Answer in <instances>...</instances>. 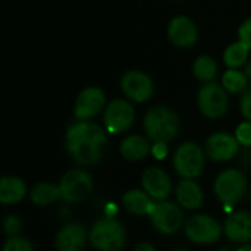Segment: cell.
Here are the masks:
<instances>
[{"instance_id":"obj_1","label":"cell","mask_w":251,"mask_h":251,"mask_svg":"<svg viewBox=\"0 0 251 251\" xmlns=\"http://www.w3.org/2000/svg\"><path fill=\"white\" fill-rule=\"evenodd\" d=\"M106 132L90 121L74 122L66 132L68 154L81 166L96 165L106 149Z\"/></svg>"},{"instance_id":"obj_2","label":"cell","mask_w":251,"mask_h":251,"mask_svg":"<svg viewBox=\"0 0 251 251\" xmlns=\"http://www.w3.org/2000/svg\"><path fill=\"white\" fill-rule=\"evenodd\" d=\"M181 122L178 115L165 106L149 110L144 116V131L153 143H169L179 134Z\"/></svg>"},{"instance_id":"obj_3","label":"cell","mask_w":251,"mask_h":251,"mask_svg":"<svg viewBox=\"0 0 251 251\" xmlns=\"http://www.w3.org/2000/svg\"><path fill=\"white\" fill-rule=\"evenodd\" d=\"M88 240L99 251H119L125 246L126 232L118 219L103 218L91 226Z\"/></svg>"},{"instance_id":"obj_4","label":"cell","mask_w":251,"mask_h":251,"mask_svg":"<svg viewBox=\"0 0 251 251\" xmlns=\"http://www.w3.org/2000/svg\"><path fill=\"white\" fill-rule=\"evenodd\" d=\"M213 188L218 200L225 206L226 212H229L246 193V178L237 169H226L218 175Z\"/></svg>"},{"instance_id":"obj_5","label":"cell","mask_w":251,"mask_h":251,"mask_svg":"<svg viewBox=\"0 0 251 251\" xmlns=\"http://www.w3.org/2000/svg\"><path fill=\"white\" fill-rule=\"evenodd\" d=\"M204 166V153L201 147L193 141L181 144L174 154V168L184 179L197 178Z\"/></svg>"},{"instance_id":"obj_6","label":"cell","mask_w":251,"mask_h":251,"mask_svg":"<svg viewBox=\"0 0 251 251\" xmlns=\"http://www.w3.org/2000/svg\"><path fill=\"white\" fill-rule=\"evenodd\" d=\"M197 104L200 112L209 119L222 118L229 106L226 90L216 82H206L197 96Z\"/></svg>"},{"instance_id":"obj_7","label":"cell","mask_w":251,"mask_h":251,"mask_svg":"<svg viewBox=\"0 0 251 251\" xmlns=\"http://www.w3.org/2000/svg\"><path fill=\"white\" fill-rule=\"evenodd\" d=\"M60 199L68 203H78L93 191V178L82 169L68 171L59 181Z\"/></svg>"},{"instance_id":"obj_8","label":"cell","mask_w":251,"mask_h":251,"mask_svg":"<svg viewBox=\"0 0 251 251\" xmlns=\"http://www.w3.org/2000/svg\"><path fill=\"white\" fill-rule=\"evenodd\" d=\"M150 219L154 228L165 235L178 232L184 225V212L179 204L174 201H157L150 213Z\"/></svg>"},{"instance_id":"obj_9","label":"cell","mask_w":251,"mask_h":251,"mask_svg":"<svg viewBox=\"0 0 251 251\" xmlns=\"http://www.w3.org/2000/svg\"><path fill=\"white\" fill-rule=\"evenodd\" d=\"M185 234L196 244H212L222 235L221 224L207 215H194L185 222Z\"/></svg>"},{"instance_id":"obj_10","label":"cell","mask_w":251,"mask_h":251,"mask_svg":"<svg viewBox=\"0 0 251 251\" xmlns=\"http://www.w3.org/2000/svg\"><path fill=\"white\" fill-rule=\"evenodd\" d=\"M135 121V110L132 104L124 99H116L106 106L104 126L109 134H121L132 126Z\"/></svg>"},{"instance_id":"obj_11","label":"cell","mask_w":251,"mask_h":251,"mask_svg":"<svg viewBox=\"0 0 251 251\" xmlns=\"http://www.w3.org/2000/svg\"><path fill=\"white\" fill-rule=\"evenodd\" d=\"M121 88L129 100L137 103L150 100L154 93L151 78L141 71H128L121 79Z\"/></svg>"},{"instance_id":"obj_12","label":"cell","mask_w":251,"mask_h":251,"mask_svg":"<svg viewBox=\"0 0 251 251\" xmlns=\"http://www.w3.org/2000/svg\"><path fill=\"white\" fill-rule=\"evenodd\" d=\"M106 104V96L103 90L97 87H88L82 90L75 101L74 115L78 121H88L103 110Z\"/></svg>"},{"instance_id":"obj_13","label":"cell","mask_w":251,"mask_h":251,"mask_svg":"<svg viewBox=\"0 0 251 251\" xmlns=\"http://www.w3.org/2000/svg\"><path fill=\"white\" fill-rule=\"evenodd\" d=\"M143 190L157 201H163L172 191V182L169 175L157 166L147 168L141 175Z\"/></svg>"},{"instance_id":"obj_14","label":"cell","mask_w":251,"mask_h":251,"mask_svg":"<svg viewBox=\"0 0 251 251\" xmlns=\"http://www.w3.org/2000/svg\"><path fill=\"white\" fill-rule=\"evenodd\" d=\"M240 143L235 135L228 132H216L206 141V153L215 162H226L235 157L238 153Z\"/></svg>"},{"instance_id":"obj_15","label":"cell","mask_w":251,"mask_h":251,"mask_svg":"<svg viewBox=\"0 0 251 251\" xmlns=\"http://www.w3.org/2000/svg\"><path fill=\"white\" fill-rule=\"evenodd\" d=\"M169 40L178 47H191L199 40L197 25L187 16H176L168 26Z\"/></svg>"},{"instance_id":"obj_16","label":"cell","mask_w":251,"mask_h":251,"mask_svg":"<svg viewBox=\"0 0 251 251\" xmlns=\"http://www.w3.org/2000/svg\"><path fill=\"white\" fill-rule=\"evenodd\" d=\"M87 241V232L81 224L65 225L56 235L54 246L57 251H82Z\"/></svg>"},{"instance_id":"obj_17","label":"cell","mask_w":251,"mask_h":251,"mask_svg":"<svg viewBox=\"0 0 251 251\" xmlns=\"http://www.w3.org/2000/svg\"><path fill=\"white\" fill-rule=\"evenodd\" d=\"M224 232L229 241L249 243L251 241V212L240 210L228 216Z\"/></svg>"},{"instance_id":"obj_18","label":"cell","mask_w":251,"mask_h":251,"mask_svg":"<svg viewBox=\"0 0 251 251\" xmlns=\"http://www.w3.org/2000/svg\"><path fill=\"white\" fill-rule=\"evenodd\" d=\"M122 204L126 212L135 216H150L154 203L144 190H129L122 196Z\"/></svg>"},{"instance_id":"obj_19","label":"cell","mask_w":251,"mask_h":251,"mask_svg":"<svg viewBox=\"0 0 251 251\" xmlns=\"http://www.w3.org/2000/svg\"><path fill=\"white\" fill-rule=\"evenodd\" d=\"M178 204L188 210H196L203 204V191L193 179H182L176 187Z\"/></svg>"},{"instance_id":"obj_20","label":"cell","mask_w":251,"mask_h":251,"mask_svg":"<svg viewBox=\"0 0 251 251\" xmlns=\"http://www.w3.org/2000/svg\"><path fill=\"white\" fill-rule=\"evenodd\" d=\"M151 153V146L147 138L141 135H129L121 143V154L129 162L146 159Z\"/></svg>"},{"instance_id":"obj_21","label":"cell","mask_w":251,"mask_h":251,"mask_svg":"<svg viewBox=\"0 0 251 251\" xmlns=\"http://www.w3.org/2000/svg\"><path fill=\"white\" fill-rule=\"evenodd\" d=\"M26 194L25 182L18 176H3L0 181V201L3 204L19 203Z\"/></svg>"},{"instance_id":"obj_22","label":"cell","mask_w":251,"mask_h":251,"mask_svg":"<svg viewBox=\"0 0 251 251\" xmlns=\"http://www.w3.org/2000/svg\"><path fill=\"white\" fill-rule=\"evenodd\" d=\"M31 201L37 206H49L60 197L59 185L50 182H40L31 190Z\"/></svg>"},{"instance_id":"obj_23","label":"cell","mask_w":251,"mask_h":251,"mask_svg":"<svg viewBox=\"0 0 251 251\" xmlns=\"http://www.w3.org/2000/svg\"><path fill=\"white\" fill-rule=\"evenodd\" d=\"M249 51H250V47L244 44L243 41L232 43L224 51V62L229 69H238L240 66L247 63Z\"/></svg>"},{"instance_id":"obj_24","label":"cell","mask_w":251,"mask_h":251,"mask_svg":"<svg viewBox=\"0 0 251 251\" xmlns=\"http://www.w3.org/2000/svg\"><path fill=\"white\" fill-rule=\"evenodd\" d=\"M193 72L197 79H200L203 82H212L218 74V65L215 62V59L204 54V56H200L196 59Z\"/></svg>"},{"instance_id":"obj_25","label":"cell","mask_w":251,"mask_h":251,"mask_svg":"<svg viewBox=\"0 0 251 251\" xmlns=\"http://www.w3.org/2000/svg\"><path fill=\"white\" fill-rule=\"evenodd\" d=\"M247 76L238 69H228L222 76L224 88L229 93H244L247 90Z\"/></svg>"},{"instance_id":"obj_26","label":"cell","mask_w":251,"mask_h":251,"mask_svg":"<svg viewBox=\"0 0 251 251\" xmlns=\"http://www.w3.org/2000/svg\"><path fill=\"white\" fill-rule=\"evenodd\" d=\"M3 251H35L34 250V246L22 238V237H9V240L4 243L3 246Z\"/></svg>"},{"instance_id":"obj_27","label":"cell","mask_w":251,"mask_h":251,"mask_svg":"<svg viewBox=\"0 0 251 251\" xmlns=\"http://www.w3.org/2000/svg\"><path fill=\"white\" fill-rule=\"evenodd\" d=\"M22 229V221L15 216V215H9L4 218L3 221V231L9 235V237H16Z\"/></svg>"},{"instance_id":"obj_28","label":"cell","mask_w":251,"mask_h":251,"mask_svg":"<svg viewBox=\"0 0 251 251\" xmlns=\"http://www.w3.org/2000/svg\"><path fill=\"white\" fill-rule=\"evenodd\" d=\"M235 138L238 140L240 146L251 147V122H243L238 125L235 131Z\"/></svg>"},{"instance_id":"obj_29","label":"cell","mask_w":251,"mask_h":251,"mask_svg":"<svg viewBox=\"0 0 251 251\" xmlns=\"http://www.w3.org/2000/svg\"><path fill=\"white\" fill-rule=\"evenodd\" d=\"M241 113L243 116L251 122V85L247 87V90L243 93V97H241Z\"/></svg>"},{"instance_id":"obj_30","label":"cell","mask_w":251,"mask_h":251,"mask_svg":"<svg viewBox=\"0 0 251 251\" xmlns=\"http://www.w3.org/2000/svg\"><path fill=\"white\" fill-rule=\"evenodd\" d=\"M238 37H240V41H243L251 49V18L243 22V25L238 29Z\"/></svg>"},{"instance_id":"obj_31","label":"cell","mask_w":251,"mask_h":251,"mask_svg":"<svg viewBox=\"0 0 251 251\" xmlns=\"http://www.w3.org/2000/svg\"><path fill=\"white\" fill-rule=\"evenodd\" d=\"M151 153L157 160H163L168 156V146L166 143H154L151 147Z\"/></svg>"},{"instance_id":"obj_32","label":"cell","mask_w":251,"mask_h":251,"mask_svg":"<svg viewBox=\"0 0 251 251\" xmlns=\"http://www.w3.org/2000/svg\"><path fill=\"white\" fill-rule=\"evenodd\" d=\"M104 212H106V218H115V215L118 213V207H116L113 203H109V204L106 206Z\"/></svg>"},{"instance_id":"obj_33","label":"cell","mask_w":251,"mask_h":251,"mask_svg":"<svg viewBox=\"0 0 251 251\" xmlns=\"http://www.w3.org/2000/svg\"><path fill=\"white\" fill-rule=\"evenodd\" d=\"M134 251H157L151 244H149V243H141V244H138Z\"/></svg>"},{"instance_id":"obj_34","label":"cell","mask_w":251,"mask_h":251,"mask_svg":"<svg viewBox=\"0 0 251 251\" xmlns=\"http://www.w3.org/2000/svg\"><path fill=\"white\" fill-rule=\"evenodd\" d=\"M244 74H246V76L251 79V59L246 63V68H244Z\"/></svg>"},{"instance_id":"obj_35","label":"cell","mask_w":251,"mask_h":251,"mask_svg":"<svg viewBox=\"0 0 251 251\" xmlns=\"http://www.w3.org/2000/svg\"><path fill=\"white\" fill-rule=\"evenodd\" d=\"M237 251H251V246H249V244L247 246H243V247H240Z\"/></svg>"},{"instance_id":"obj_36","label":"cell","mask_w":251,"mask_h":251,"mask_svg":"<svg viewBox=\"0 0 251 251\" xmlns=\"http://www.w3.org/2000/svg\"><path fill=\"white\" fill-rule=\"evenodd\" d=\"M172 251H188V250H184V249H178V250H172Z\"/></svg>"},{"instance_id":"obj_37","label":"cell","mask_w":251,"mask_h":251,"mask_svg":"<svg viewBox=\"0 0 251 251\" xmlns=\"http://www.w3.org/2000/svg\"><path fill=\"white\" fill-rule=\"evenodd\" d=\"M218 251H231V250H228V249H221V250H218Z\"/></svg>"},{"instance_id":"obj_38","label":"cell","mask_w":251,"mask_h":251,"mask_svg":"<svg viewBox=\"0 0 251 251\" xmlns=\"http://www.w3.org/2000/svg\"><path fill=\"white\" fill-rule=\"evenodd\" d=\"M250 200H251V193H250Z\"/></svg>"}]
</instances>
